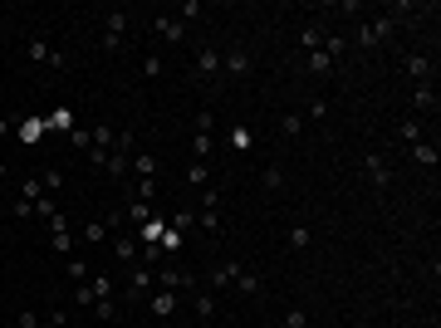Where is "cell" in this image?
Here are the masks:
<instances>
[{"label":"cell","instance_id":"cell-1","mask_svg":"<svg viewBox=\"0 0 441 328\" xmlns=\"http://www.w3.org/2000/svg\"><path fill=\"white\" fill-rule=\"evenodd\" d=\"M152 284H157V280H152V264L138 260V264H128V289H123V299H128V304H142V299L152 294Z\"/></svg>","mask_w":441,"mask_h":328},{"label":"cell","instance_id":"cell-2","mask_svg":"<svg viewBox=\"0 0 441 328\" xmlns=\"http://www.w3.org/2000/svg\"><path fill=\"white\" fill-rule=\"evenodd\" d=\"M236 275H241V260H220V264L211 269L206 289H211V294H216V289H231V284H236Z\"/></svg>","mask_w":441,"mask_h":328},{"label":"cell","instance_id":"cell-3","mask_svg":"<svg viewBox=\"0 0 441 328\" xmlns=\"http://www.w3.org/2000/svg\"><path fill=\"white\" fill-rule=\"evenodd\" d=\"M220 69H226L231 79H250V69H255V59L245 49H231V54H220Z\"/></svg>","mask_w":441,"mask_h":328},{"label":"cell","instance_id":"cell-4","mask_svg":"<svg viewBox=\"0 0 441 328\" xmlns=\"http://www.w3.org/2000/svg\"><path fill=\"white\" fill-rule=\"evenodd\" d=\"M123 30H128V15L123 10H113V15H103V49H118V39H123Z\"/></svg>","mask_w":441,"mask_h":328},{"label":"cell","instance_id":"cell-5","mask_svg":"<svg viewBox=\"0 0 441 328\" xmlns=\"http://www.w3.org/2000/svg\"><path fill=\"white\" fill-rule=\"evenodd\" d=\"M152 30L167 39V44H182V39H187V25H182L177 15H152Z\"/></svg>","mask_w":441,"mask_h":328},{"label":"cell","instance_id":"cell-6","mask_svg":"<svg viewBox=\"0 0 441 328\" xmlns=\"http://www.w3.org/2000/svg\"><path fill=\"white\" fill-rule=\"evenodd\" d=\"M426 113H436V88H431V79L412 88V118H426Z\"/></svg>","mask_w":441,"mask_h":328},{"label":"cell","instance_id":"cell-7","mask_svg":"<svg viewBox=\"0 0 441 328\" xmlns=\"http://www.w3.org/2000/svg\"><path fill=\"white\" fill-rule=\"evenodd\" d=\"M363 172H368V182L382 191V186H388L393 182V172H388V157H382V152H368V162H363Z\"/></svg>","mask_w":441,"mask_h":328},{"label":"cell","instance_id":"cell-8","mask_svg":"<svg viewBox=\"0 0 441 328\" xmlns=\"http://www.w3.org/2000/svg\"><path fill=\"white\" fill-rule=\"evenodd\" d=\"M393 35V15H382V20H373V25H363V35H358V44L363 49H373V44H382Z\"/></svg>","mask_w":441,"mask_h":328},{"label":"cell","instance_id":"cell-9","mask_svg":"<svg viewBox=\"0 0 441 328\" xmlns=\"http://www.w3.org/2000/svg\"><path fill=\"white\" fill-rule=\"evenodd\" d=\"M113 255H118V264H138V255H142L138 235H133V231H123V235L113 240Z\"/></svg>","mask_w":441,"mask_h":328},{"label":"cell","instance_id":"cell-10","mask_svg":"<svg viewBox=\"0 0 441 328\" xmlns=\"http://www.w3.org/2000/svg\"><path fill=\"white\" fill-rule=\"evenodd\" d=\"M177 299H182V294H167V289H157V294H147V309H152L157 318H172V313H177Z\"/></svg>","mask_w":441,"mask_h":328},{"label":"cell","instance_id":"cell-11","mask_svg":"<svg viewBox=\"0 0 441 328\" xmlns=\"http://www.w3.org/2000/svg\"><path fill=\"white\" fill-rule=\"evenodd\" d=\"M30 59L35 64H49V69H64V54H54L44 39H30Z\"/></svg>","mask_w":441,"mask_h":328},{"label":"cell","instance_id":"cell-12","mask_svg":"<svg viewBox=\"0 0 441 328\" xmlns=\"http://www.w3.org/2000/svg\"><path fill=\"white\" fill-rule=\"evenodd\" d=\"M407 74H412L417 84H426V79L436 74V59H426V54H407Z\"/></svg>","mask_w":441,"mask_h":328},{"label":"cell","instance_id":"cell-13","mask_svg":"<svg viewBox=\"0 0 441 328\" xmlns=\"http://www.w3.org/2000/svg\"><path fill=\"white\" fill-rule=\"evenodd\" d=\"M422 137H426V128H422V118H412V113H407V118L397 123V142H407V147H412V142H422Z\"/></svg>","mask_w":441,"mask_h":328},{"label":"cell","instance_id":"cell-14","mask_svg":"<svg viewBox=\"0 0 441 328\" xmlns=\"http://www.w3.org/2000/svg\"><path fill=\"white\" fill-rule=\"evenodd\" d=\"M44 133H49V118H25V123H20V142H25V147L39 142Z\"/></svg>","mask_w":441,"mask_h":328},{"label":"cell","instance_id":"cell-15","mask_svg":"<svg viewBox=\"0 0 441 328\" xmlns=\"http://www.w3.org/2000/svg\"><path fill=\"white\" fill-rule=\"evenodd\" d=\"M191 304H196V318H201V323H211V318H216V294H211V289H196V294H191Z\"/></svg>","mask_w":441,"mask_h":328},{"label":"cell","instance_id":"cell-16","mask_svg":"<svg viewBox=\"0 0 441 328\" xmlns=\"http://www.w3.org/2000/svg\"><path fill=\"white\" fill-rule=\"evenodd\" d=\"M123 215H128V226H142V221H152V215H157V211H152V201H138V196H133Z\"/></svg>","mask_w":441,"mask_h":328},{"label":"cell","instance_id":"cell-17","mask_svg":"<svg viewBox=\"0 0 441 328\" xmlns=\"http://www.w3.org/2000/svg\"><path fill=\"white\" fill-rule=\"evenodd\" d=\"M196 74H206V79L220 74V54H216V49H201V54H196Z\"/></svg>","mask_w":441,"mask_h":328},{"label":"cell","instance_id":"cell-18","mask_svg":"<svg viewBox=\"0 0 441 328\" xmlns=\"http://www.w3.org/2000/svg\"><path fill=\"white\" fill-rule=\"evenodd\" d=\"M128 177H157V157L152 152H133V172Z\"/></svg>","mask_w":441,"mask_h":328},{"label":"cell","instance_id":"cell-19","mask_svg":"<svg viewBox=\"0 0 441 328\" xmlns=\"http://www.w3.org/2000/svg\"><path fill=\"white\" fill-rule=\"evenodd\" d=\"M236 289H241L245 299H255V294H260V275H255V269H245V264H241V275H236Z\"/></svg>","mask_w":441,"mask_h":328},{"label":"cell","instance_id":"cell-20","mask_svg":"<svg viewBox=\"0 0 441 328\" xmlns=\"http://www.w3.org/2000/svg\"><path fill=\"white\" fill-rule=\"evenodd\" d=\"M108 235H113V231H108V221H103V215H98V221H88V226H84V245H103Z\"/></svg>","mask_w":441,"mask_h":328},{"label":"cell","instance_id":"cell-21","mask_svg":"<svg viewBox=\"0 0 441 328\" xmlns=\"http://www.w3.org/2000/svg\"><path fill=\"white\" fill-rule=\"evenodd\" d=\"M412 157L422 162V167H436V142H426V137H422V142H412Z\"/></svg>","mask_w":441,"mask_h":328},{"label":"cell","instance_id":"cell-22","mask_svg":"<svg viewBox=\"0 0 441 328\" xmlns=\"http://www.w3.org/2000/svg\"><path fill=\"white\" fill-rule=\"evenodd\" d=\"M309 74H319V79H323V74H334V59H328L323 49H314V54H309Z\"/></svg>","mask_w":441,"mask_h":328},{"label":"cell","instance_id":"cell-23","mask_svg":"<svg viewBox=\"0 0 441 328\" xmlns=\"http://www.w3.org/2000/svg\"><path fill=\"white\" fill-rule=\"evenodd\" d=\"M133 196L138 201H152L157 196V177H133Z\"/></svg>","mask_w":441,"mask_h":328},{"label":"cell","instance_id":"cell-24","mask_svg":"<svg viewBox=\"0 0 441 328\" xmlns=\"http://www.w3.org/2000/svg\"><path fill=\"white\" fill-rule=\"evenodd\" d=\"M309 240H314V235H309V226H304V221H294V226H290V250H309Z\"/></svg>","mask_w":441,"mask_h":328},{"label":"cell","instance_id":"cell-25","mask_svg":"<svg viewBox=\"0 0 441 328\" xmlns=\"http://www.w3.org/2000/svg\"><path fill=\"white\" fill-rule=\"evenodd\" d=\"M64 269H69V280H74V284H88V275H93V269H88V260H84V255H79V260H69Z\"/></svg>","mask_w":441,"mask_h":328},{"label":"cell","instance_id":"cell-26","mask_svg":"<svg viewBox=\"0 0 441 328\" xmlns=\"http://www.w3.org/2000/svg\"><path fill=\"white\" fill-rule=\"evenodd\" d=\"M93 318H98V323H113V318H118V299H98V304H93Z\"/></svg>","mask_w":441,"mask_h":328},{"label":"cell","instance_id":"cell-27","mask_svg":"<svg viewBox=\"0 0 441 328\" xmlns=\"http://www.w3.org/2000/svg\"><path fill=\"white\" fill-rule=\"evenodd\" d=\"M187 186H211V167H206V162H191V172H187Z\"/></svg>","mask_w":441,"mask_h":328},{"label":"cell","instance_id":"cell-28","mask_svg":"<svg viewBox=\"0 0 441 328\" xmlns=\"http://www.w3.org/2000/svg\"><path fill=\"white\" fill-rule=\"evenodd\" d=\"M299 39H304V49H309V54H314V49H323V30H319V25H304V30H299Z\"/></svg>","mask_w":441,"mask_h":328},{"label":"cell","instance_id":"cell-29","mask_svg":"<svg viewBox=\"0 0 441 328\" xmlns=\"http://www.w3.org/2000/svg\"><path fill=\"white\" fill-rule=\"evenodd\" d=\"M280 133H285V137H299V133H304V113H285V118H280Z\"/></svg>","mask_w":441,"mask_h":328},{"label":"cell","instance_id":"cell-30","mask_svg":"<svg viewBox=\"0 0 441 328\" xmlns=\"http://www.w3.org/2000/svg\"><path fill=\"white\" fill-rule=\"evenodd\" d=\"M211 147H216V137H211V133H196V142H191V152H196V157H191V162H206V157H211Z\"/></svg>","mask_w":441,"mask_h":328},{"label":"cell","instance_id":"cell-31","mask_svg":"<svg viewBox=\"0 0 441 328\" xmlns=\"http://www.w3.org/2000/svg\"><path fill=\"white\" fill-rule=\"evenodd\" d=\"M39 186H44V196L64 191V172H39Z\"/></svg>","mask_w":441,"mask_h":328},{"label":"cell","instance_id":"cell-32","mask_svg":"<svg viewBox=\"0 0 441 328\" xmlns=\"http://www.w3.org/2000/svg\"><path fill=\"white\" fill-rule=\"evenodd\" d=\"M226 142H231L236 152H250V128H231V133H226Z\"/></svg>","mask_w":441,"mask_h":328},{"label":"cell","instance_id":"cell-33","mask_svg":"<svg viewBox=\"0 0 441 328\" xmlns=\"http://www.w3.org/2000/svg\"><path fill=\"white\" fill-rule=\"evenodd\" d=\"M20 196H25V201L35 206V201L44 196V186H39V177H25V182H20Z\"/></svg>","mask_w":441,"mask_h":328},{"label":"cell","instance_id":"cell-34","mask_svg":"<svg viewBox=\"0 0 441 328\" xmlns=\"http://www.w3.org/2000/svg\"><path fill=\"white\" fill-rule=\"evenodd\" d=\"M10 215H15V221H35V206H30L25 196H15V201H10Z\"/></svg>","mask_w":441,"mask_h":328},{"label":"cell","instance_id":"cell-35","mask_svg":"<svg viewBox=\"0 0 441 328\" xmlns=\"http://www.w3.org/2000/svg\"><path fill=\"white\" fill-rule=\"evenodd\" d=\"M304 118H314V123H323V118H328V98H314V103L304 108Z\"/></svg>","mask_w":441,"mask_h":328},{"label":"cell","instance_id":"cell-36","mask_svg":"<svg viewBox=\"0 0 441 328\" xmlns=\"http://www.w3.org/2000/svg\"><path fill=\"white\" fill-rule=\"evenodd\" d=\"M201 231H206V235L220 231V211H201Z\"/></svg>","mask_w":441,"mask_h":328},{"label":"cell","instance_id":"cell-37","mask_svg":"<svg viewBox=\"0 0 441 328\" xmlns=\"http://www.w3.org/2000/svg\"><path fill=\"white\" fill-rule=\"evenodd\" d=\"M304 323H309V313H304V309H290V318H285L280 328H304Z\"/></svg>","mask_w":441,"mask_h":328},{"label":"cell","instance_id":"cell-38","mask_svg":"<svg viewBox=\"0 0 441 328\" xmlns=\"http://www.w3.org/2000/svg\"><path fill=\"white\" fill-rule=\"evenodd\" d=\"M280 186H285V172L270 167V172H265V191H280Z\"/></svg>","mask_w":441,"mask_h":328},{"label":"cell","instance_id":"cell-39","mask_svg":"<svg viewBox=\"0 0 441 328\" xmlns=\"http://www.w3.org/2000/svg\"><path fill=\"white\" fill-rule=\"evenodd\" d=\"M196 15H201V6H196V0H187V6L177 10V20H182V25H187V20H196Z\"/></svg>","mask_w":441,"mask_h":328},{"label":"cell","instance_id":"cell-40","mask_svg":"<svg viewBox=\"0 0 441 328\" xmlns=\"http://www.w3.org/2000/svg\"><path fill=\"white\" fill-rule=\"evenodd\" d=\"M142 74H147V79H157V74H162V59H157V54H147V59H142Z\"/></svg>","mask_w":441,"mask_h":328},{"label":"cell","instance_id":"cell-41","mask_svg":"<svg viewBox=\"0 0 441 328\" xmlns=\"http://www.w3.org/2000/svg\"><path fill=\"white\" fill-rule=\"evenodd\" d=\"M211 123H216V113H211V108H201V113H196V133H211Z\"/></svg>","mask_w":441,"mask_h":328},{"label":"cell","instance_id":"cell-42","mask_svg":"<svg viewBox=\"0 0 441 328\" xmlns=\"http://www.w3.org/2000/svg\"><path fill=\"white\" fill-rule=\"evenodd\" d=\"M20 328H39V313L35 309H20Z\"/></svg>","mask_w":441,"mask_h":328},{"label":"cell","instance_id":"cell-43","mask_svg":"<svg viewBox=\"0 0 441 328\" xmlns=\"http://www.w3.org/2000/svg\"><path fill=\"white\" fill-rule=\"evenodd\" d=\"M6 172H10V167H6V162H0V182H6Z\"/></svg>","mask_w":441,"mask_h":328}]
</instances>
